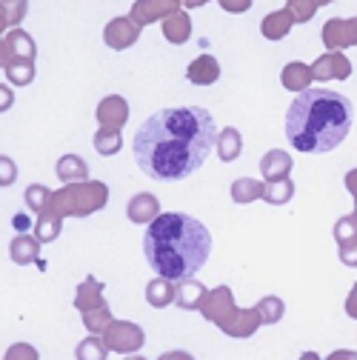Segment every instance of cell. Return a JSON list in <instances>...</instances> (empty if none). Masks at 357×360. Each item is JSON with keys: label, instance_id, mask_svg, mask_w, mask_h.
<instances>
[{"label": "cell", "instance_id": "27", "mask_svg": "<svg viewBox=\"0 0 357 360\" xmlns=\"http://www.w3.org/2000/svg\"><path fill=\"white\" fill-rule=\"evenodd\" d=\"M263 198V184L254 177H238L235 184H232V200L246 206V203H254Z\"/></svg>", "mask_w": 357, "mask_h": 360}, {"label": "cell", "instance_id": "25", "mask_svg": "<svg viewBox=\"0 0 357 360\" xmlns=\"http://www.w3.org/2000/svg\"><path fill=\"white\" fill-rule=\"evenodd\" d=\"M146 303L152 309H166L169 303H174V281H166V278H155L149 281L146 286Z\"/></svg>", "mask_w": 357, "mask_h": 360}, {"label": "cell", "instance_id": "19", "mask_svg": "<svg viewBox=\"0 0 357 360\" xmlns=\"http://www.w3.org/2000/svg\"><path fill=\"white\" fill-rule=\"evenodd\" d=\"M294 23H297V20H294V15H292L289 9H278V12L266 15V18L260 20V32H263L266 40H283V37L292 32Z\"/></svg>", "mask_w": 357, "mask_h": 360}, {"label": "cell", "instance_id": "1", "mask_svg": "<svg viewBox=\"0 0 357 360\" xmlns=\"http://www.w3.org/2000/svg\"><path fill=\"white\" fill-rule=\"evenodd\" d=\"M214 117L200 106L160 109L141 123L131 141V155L143 174L174 184L195 174L217 143Z\"/></svg>", "mask_w": 357, "mask_h": 360}, {"label": "cell", "instance_id": "16", "mask_svg": "<svg viewBox=\"0 0 357 360\" xmlns=\"http://www.w3.org/2000/svg\"><path fill=\"white\" fill-rule=\"evenodd\" d=\"M103 292H106L103 283H100L98 278L89 275V278L77 286V292H74V309H77L80 314H86V311L103 306V303H106V300H103Z\"/></svg>", "mask_w": 357, "mask_h": 360}, {"label": "cell", "instance_id": "43", "mask_svg": "<svg viewBox=\"0 0 357 360\" xmlns=\"http://www.w3.org/2000/svg\"><path fill=\"white\" fill-rule=\"evenodd\" d=\"M346 314L351 321H357V283L351 286V292L346 295Z\"/></svg>", "mask_w": 357, "mask_h": 360}, {"label": "cell", "instance_id": "26", "mask_svg": "<svg viewBox=\"0 0 357 360\" xmlns=\"http://www.w3.org/2000/svg\"><path fill=\"white\" fill-rule=\"evenodd\" d=\"M254 311H257L260 323L275 326V323H280V321H283V314H286V303H283L278 295H266V297H260V300H257Z\"/></svg>", "mask_w": 357, "mask_h": 360}, {"label": "cell", "instance_id": "49", "mask_svg": "<svg viewBox=\"0 0 357 360\" xmlns=\"http://www.w3.org/2000/svg\"><path fill=\"white\" fill-rule=\"evenodd\" d=\"M9 29V18H6V12L4 9H0V34H4Z\"/></svg>", "mask_w": 357, "mask_h": 360}, {"label": "cell", "instance_id": "23", "mask_svg": "<svg viewBox=\"0 0 357 360\" xmlns=\"http://www.w3.org/2000/svg\"><path fill=\"white\" fill-rule=\"evenodd\" d=\"M37 255H40V240H37L34 235H18V238L9 243V257H12V263H18V266L34 263Z\"/></svg>", "mask_w": 357, "mask_h": 360}, {"label": "cell", "instance_id": "29", "mask_svg": "<svg viewBox=\"0 0 357 360\" xmlns=\"http://www.w3.org/2000/svg\"><path fill=\"white\" fill-rule=\"evenodd\" d=\"M95 152L98 155H103V158H109V155H117L120 149H123V134H120V129H106V126H100L98 131H95Z\"/></svg>", "mask_w": 357, "mask_h": 360}, {"label": "cell", "instance_id": "15", "mask_svg": "<svg viewBox=\"0 0 357 360\" xmlns=\"http://www.w3.org/2000/svg\"><path fill=\"white\" fill-rule=\"evenodd\" d=\"M4 43H6V60L12 63V60H34V55H37V46H34V40L18 26V29H12L6 37H4ZM6 63V66H9Z\"/></svg>", "mask_w": 357, "mask_h": 360}, {"label": "cell", "instance_id": "22", "mask_svg": "<svg viewBox=\"0 0 357 360\" xmlns=\"http://www.w3.org/2000/svg\"><path fill=\"white\" fill-rule=\"evenodd\" d=\"M280 83H283V89H289V92H297L300 95L303 89L311 86V66H306L300 60L286 63L283 72H280Z\"/></svg>", "mask_w": 357, "mask_h": 360}, {"label": "cell", "instance_id": "44", "mask_svg": "<svg viewBox=\"0 0 357 360\" xmlns=\"http://www.w3.org/2000/svg\"><path fill=\"white\" fill-rule=\"evenodd\" d=\"M346 189H349V195L354 198V206H357V169H351L346 174Z\"/></svg>", "mask_w": 357, "mask_h": 360}, {"label": "cell", "instance_id": "12", "mask_svg": "<svg viewBox=\"0 0 357 360\" xmlns=\"http://www.w3.org/2000/svg\"><path fill=\"white\" fill-rule=\"evenodd\" d=\"M95 115H98L100 126H106V129H123L126 120H129V103L120 95H109V98H103L98 103V112Z\"/></svg>", "mask_w": 357, "mask_h": 360}, {"label": "cell", "instance_id": "32", "mask_svg": "<svg viewBox=\"0 0 357 360\" xmlns=\"http://www.w3.org/2000/svg\"><path fill=\"white\" fill-rule=\"evenodd\" d=\"M74 357H77V360H106V357H109V349H106L103 338L89 335L86 340H80V343H77Z\"/></svg>", "mask_w": 357, "mask_h": 360}, {"label": "cell", "instance_id": "46", "mask_svg": "<svg viewBox=\"0 0 357 360\" xmlns=\"http://www.w3.org/2000/svg\"><path fill=\"white\" fill-rule=\"evenodd\" d=\"M326 360H357V352L354 349H335Z\"/></svg>", "mask_w": 357, "mask_h": 360}, {"label": "cell", "instance_id": "48", "mask_svg": "<svg viewBox=\"0 0 357 360\" xmlns=\"http://www.w3.org/2000/svg\"><path fill=\"white\" fill-rule=\"evenodd\" d=\"M206 4H209V0H183L186 9H197V6H206Z\"/></svg>", "mask_w": 357, "mask_h": 360}, {"label": "cell", "instance_id": "38", "mask_svg": "<svg viewBox=\"0 0 357 360\" xmlns=\"http://www.w3.org/2000/svg\"><path fill=\"white\" fill-rule=\"evenodd\" d=\"M4 360H40V354H37V349L32 343H15V346L6 349Z\"/></svg>", "mask_w": 357, "mask_h": 360}, {"label": "cell", "instance_id": "45", "mask_svg": "<svg viewBox=\"0 0 357 360\" xmlns=\"http://www.w3.org/2000/svg\"><path fill=\"white\" fill-rule=\"evenodd\" d=\"M157 360H195L189 352H183V349H174V352H163Z\"/></svg>", "mask_w": 357, "mask_h": 360}, {"label": "cell", "instance_id": "10", "mask_svg": "<svg viewBox=\"0 0 357 360\" xmlns=\"http://www.w3.org/2000/svg\"><path fill=\"white\" fill-rule=\"evenodd\" d=\"M183 0H135L131 6V18H135L141 26H149L155 20H166L169 15L181 12Z\"/></svg>", "mask_w": 357, "mask_h": 360}, {"label": "cell", "instance_id": "36", "mask_svg": "<svg viewBox=\"0 0 357 360\" xmlns=\"http://www.w3.org/2000/svg\"><path fill=\"white\" fill-rule=\"evenodd\" d=\"M286 9L294 15L297 23H309L320 9V0H286Z\"/></svg>", "mask_w": 357, "mask_h": 360}, {"label": "cell", "instance_id": "7", "mask_svg": "<svg viewBox=\"0 0 357 360\" xmlns=\"http://www.w3.org/2000/svg\"><path fill=\"white\" fill-rule=\"evenodd\" d=\"M141 32H143V26H141L135 18L123 15V18H115V20L106 23V29H103V43H106L109 49H115V52H123V49L135 46V43L141 40Z\"/></svg>", "mask_w": 357, "mask_h": 360}, {"label": "cell", "instance_id": "14", "mask_svg": "<svg viewBox=\"0 0 357 360\" xmlns=\"http://www.w3.org/2000/svg\"><path fill=\"white\" fill-rule=\"evenodd\" d=\"M294 169V160L289 158V152L283 149H269L263 158H260V172H263V180L269 184V180H283L289 177Z\"/></svg>", "mask_w": 357, "mask_h": 360}, {"label": "cell", "instance_id": "2", "mask_svg": "<svg viewBox=\"0 0 357 360\" xmlns=\"http://www.w3.org/2000/svg\"><path fill=\"white\" fill-rule=\"evenodd\" d=\"M143 255L166 281L195 278L212 255V235L203 223L183 212H160L143 235Z\"/></svg>", "mask_w": 357, "mask_h": 360}, {"label": "cell", "instance_id": "39", "mask_svg": "<svg viewBox=\"0 0 357 360\" xmlns=\"http://www.w3.org/2000/svg\"><path fill=\"white\" fill-rule=\"evenodd\" d=\"M15 180H18V166H15V160L6 158V155H0V186H12Z\"/></svg>", "mask_w": 357, "mask_h": 360}, {"label": "cell", "instance_id": "52", "mask_svg": "<svg viewBox=\"0 0 357 360\" xmlns=\"http://www.w3.org/2000/svg\"><path fill=\"white\" fill-rule=\"evenodd\" d=\"M326 4H335V0H320V6H326Z\"/></svg>", "mask_w": 357, "mask_h": 360}, {"label": "cell", "instance_id": "17", "mask_svg": "<svg viewBox=\"0 0 357 360\" xmlns=\"http://www.w3.org/2000/svg\"><path fill=\"white\" fill-rule=\"evenodd\" d=\"M217 77H220V63L212 55L195 58L189 63V69H186V80L192 86H212V83H217Z\"/></svg>", "mask_w": 357, "mask_h": 360}, {"label": "cell", "instance_id": "24", "mask_svg": "<svg viewBox=\"0 0 357 360\" xmlns=\"http://www.w3.org/2000/svg\"><path fill=\"white\" fill-rule=\"evenodd\" d=\"M58 177L63 184H80V180H89V163L80 155H63L55 166Z\"/></svg>", "mask_w": 357, "mask_h": 360}, {"label": "cell", "instance_id": "11", "mask_svg": "<svg viewBox=\"0 0 357 360\" xmlns=\"http://www.w3.org/2000/svg\"><path fill=\"white\" fill-rule=\"evenodd\" d=\"M126 214L131 223H141V226H149L152 220L160 217V200L152 192H138L126 203Z\"/></svg>", "mask_w": 357, "mask_h": 360}, {"label": "cell", "instance_id": "5", "mask_svg": "<svg viewBox=\"0 0 357 360\" xmlns=\"http://www.w3.org/2000/svg\"><path fill=\"white\" fill-rule=\"evenodd\" d=\"M103 343L109 352H117V354H135L143 349L146 343V332L131 323V321H112L103 332Z\"/></svg>", "mask_w": 357, "mask_h": 360}, {"label": "cell", "instance_id": "37", "mask_svg": "<svg viewBox=\"0 0 357 360\" xmlns=\"http://www.w3.org/2000/svg\"><path fill=\"white\" fill-rule=\"evenodd\" d=\"M0 9L6 12V18H9V26H12V29H18V26H20V20L26 18L29 0H0Z\"/></svg>", "mask_w": 357, "mask_h": 360}, {"label": "cell", "instance_id": "31", "mask_svg": "<svg viewBox=\"0 0 357 360\" xmlns=\"http://www.w3.org/2000/svg\"><path fill=\"white\" fill-rule=\"evenodd\" d=\"M80 321H83V326H86V332H89V335H103V332H106V326H109L115 318H112L109 303H103V306H98V309H92V311H86Z\"/></svg>", "mask_w": 357, "mask_h": 360}, {"label": "cell", "instance_id": "18", "mask_svg": "<svg viewBox=\"0 0 357 360\" xmlns=\"http://www.w3.org/2000/svg\"><path fill=\"white\" fill-rule=\"evenodd\" d=\"M260 326H263V323H260V318H257L254 309H238L235 318H232L226 326H223L220 332H226V335L235 338V340H246V338H252Z\"/></svg>", "mask_w": 357, "mask_h": 360}, {"label": "cell", "instance_id": "50", "mask_svg": "<svg viewBox=\"0 0 357 360\" xmlns=\"http://www.w3.org/2000/svg\"><path fill=\"white\" fill-rule=\"evenodd\" d=\"M297 360H320V357H318V352H303Z\"/></svg>", "mask_w": 357, "mask_h": 360}, {"label": "cell", "instance_id": "33", "mask_svg": "<svg viewBox=\"0 0 357 360\" xmlns=\"http://www.w3.org/2000/svg\"><path fill=\"white\" fill-rule=\"evenodd\" d=\"M49 200H52V189L40 186V184L26 186V192H23V203H26V206H29V212H34V214H40L43 209H46V206H49Z\"/></svg>", "mask_w": 357, "mask_h": 360}, {"label": "cell", "instance_id": "34", "mask_svg": "<svg viewBox=\"0 0 357 360\" xmlns=\"http://www.w3.org/2000/svg\"><path fill=\"white\" fill-rule=\"evenodd\" d=\"M4 72L12 86H29L34 80V60H12Z\"/></svg>", "mask_w": 357, "mask_h": 360}, {"label": "cell", "instance_id": "42", "mask_svg": "<svg viewBox=\"0 0 357 360\" xmlns=\"http://www.w3.org/2000/svg\"><path fill=\"white\" fill-rule=\"evenodd\" d=\"M12 103H15V92L6 83H0V112H9Z\"/></svg>", "mask_w": 357, "mask_h": 360}, {"label": "cell", "instance_id": "8", "mask_svg": "<svg viewBox=\"0 0 357 360\" xmlns=\"http://www.w3.org/2000/svg\"><path fill=\"white\" fill-rule=\"evenodd\" d=\"M323 46L329 52H343L357 46V18H332L323 26Z\"/></svg>", "mask_w": 357, "mask_h": 360}, {"label": "cell", "instance_id": "6", "mask_svg": "<svg viewBox=\"0 0 357 360\" xmlns=\"http://www.w3.org/2000/svg\"><path fill=\"white\" fill-rule=\"evenodd\" d=\"M235 311H238V306H235V295H232L229 286H217V289H212V292L206 295L203 306H200V314H203V318H206L209 323L220 326V329L235 318Z\"/></svg>", "mask_w": 357, "mask_h": 360}, {"label": "cell", "instance_id": "13", "mask_svg": "<svg viewBox=\"0 0 357 360\" xmlns=\"http://www.w3.org/2000/svg\"><path fill=\"white\" fill-rule=\"evenodd\" d=\"M206 295H209V289L197 278H186V281H177L174 283V306H181L186 311L200 309L203 300H206Z\"/></svg>", "mask_w": 357, "mask_h": 360}, {"label": "cell", "instance_id": "21", "mask_svg": "<svg viewBox=\"0 0 357 360\" xmlns=\"http://www.w3.org/2000/svg\"><path fill=\"white\" fill-rule=\"evenodd\" d=\"M163 37L174 46H183V43L192 37V18L186 12H174L163 20Z\"/></svg>", "mask_w": 357, "mask_h": 360}, {"label": "cell", "instance_id": "30", "mask_svg": "<svg viewBox=\"0 0 357 360\" xmlns=\"http://www.w3.org/2000/svg\"><path fill=\"white\" fill-rule=\"evenodd\" d=\"M60 229H63V220L55 217L52 212H40L37 220H34V238L40 243H52L60 235Z\"/></svg>", "mask_w": 357, "mask_h": 360}, {"label": "cell", "instance_id": "47", "mask_svg": "<svg viewBox=\"0 0 357 360\" xmlns=\"http://www.w3.org/2000/svg\"><path fill=\"white\" fill-rule=\"evenodd\" d=\"M6 43H4V37H0V69H6Z\"/></svg>", "mask_w": 357, "mask_h": 360}, {"label": "cell", "instance_id": "35", "mask_svg": "<svg viewBox=\"0 0 357 360\" xmlns=\"http://www.w3.org/2000/svg\"><path fill=\"white\" fill-rule=\"evenodd\" d=\"M332 235H335L337 246H343V243H351V240H357V209H354L351 214H343V217H340V220L335 223Z\"/></svg>", "mask_w": 357, "mask_h": 360}, {"label": "cell", "instance_id": "3", "mask_svg": "<svg viewBox=\"0 0 357 360\" xmlns=\"http://www.w3.org/2000/svg\"><path fill=\"white\" fill-rule=\"evenodd\" d=\"M354 106L332 89H303L286 112V138L303 155H326L351 131Z\"/></svg>", "mask_w": 357, "mask_h": 360}, {"label": "cell", "instance_id": "9", "mask_svg": "<svg viewBox=\"0 0 357 360\" xmlns=\"http://www.w3.org/2000/svg\"><path fill=\"white\" fill-rule=\"evenodd\" d=\"M351 77V63L343 52H326L311 63V80H346Z\"/></svg>", "mask_w": 357, "mask_h": 360}, {"label": "cell", "instance_id": "40", "mask_svg": "<svg viewBox=\"0 0 357 360\" xmlns=\"http://www.w3.org/2000/svg\"><path fill=\"white\" fill-rule=\"evenodd\" d=\"M337 255H340V263H343V266H351V269H357V240H351V243H343V246L337 249Z\"/></svg>", "mask_w": 357, "mask_h": 360}, {"label": "cell", "instance_id": "51", "mask_svg": "<svg viewBox=\"0 0 357 360\" xmlns=\"http://www.w3.org/2000/svg\"><path fill=\"white\" fill-rule=\"evenodd\" d=\"M126 360H146V357H141V354H126Z\"/></svg>", "mask_w": 357, "mask_h": 360}, {"label": "cell", "instance_id": "41", "mask_svg": "<svg viewBox=\"0 0 357 360\" xmlns=\"http://www.w3.org/2000/svg\"><path fill=\"white\" fill-rule=\"evenodd\" d=\"M223 12L229 15H240V12H249L252 9V0H217Z\"/></svg>", "mask_w": 357, "mask_h": 360}, {"label": "cell", "instance_id": "4", "mask_svg": "<svg viewBox=\"0 0 357 360\" xmlns=\"http://www.w3.org/2000/svg\"><path fill=\"white\" fill-rule=\"evenodd\" d=\"M109 203V186L100 180H80V184H66L63 189L52 192V200L43 212H52L55 217H89L100 212Z\"/></svg>", "mask_w": 357, "mask_h": 360}, {"label": "cell", "instance_id": "28", "mask_svg": "<svg viewBox=\"0 0 357 360\" xmlns=\"http://www.w3.org/2000/svg\"><path fill=\"white\" fill-rule=\"evenodd\" d=\"M294 198V184L289 177L283 180H269V184H263V200L272 203V206H283Z\"/></svg>", "mask_w": 357, "mask_h": 360}, {"label": "cell", "instance_id": "20", "mask_svg": "<svg viewBox=\"0 0 357 360\" xmlns=\"http://www.w3.org/2000/svg\"><path fill=\"white\" fill-rule=\"evenodd\" d=\"M214 149H217V158H220L223 163H232V160H238V158H240V152H243V134H240L235 126L220 129Z\"/></svg>", "mask_w": 357, "mask_h": 360}]
</instances>
